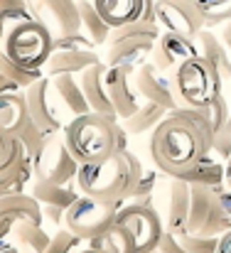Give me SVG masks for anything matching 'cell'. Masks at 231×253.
<instances>
[{"mask_svg":"<svg viewBox=\"0 0 231 253\" xmlns=\"http://www.w3.org/2000/svg\"><path fill=\"white\" fill-rule=\"evenodd\" d=\"M212 135L194 108L180 106L150 133V158L167 177H182L212 155Z\"/></svg>","mask_w":231,"mask_h":253,"instance_id":"6da1fadb","label":"cell"},{"mask_svg":"<svg viewBox=\"0 0 231 253\" xmlns=\"http://www.w3.org/2000/svg\"><path fill=\"white\" fill-rule=\"evenodd\" d=\"M143 174H145V169L140 165V160L126 148V150H116L106 160L81 165L77 174V184L89 197L126 204L136 194V187L140 184Z\"/></svg>","mask_w":231,"mask_h":253,"instance_id":"7a4b0ae2","label":"cell"},{"mask_svg":"<svg viewBox=\"0 0 231 253\" xmlns=\"http://www.w3.org/2000/svg\"><path fill=\"white\" fill-rule=\"evenodd\" d=\"M67 148L79 160V165L98 163L111 158L121 145V126L101 113H86L72 118L62 130Z\"/></svg>","mask_w":231,"mask_h":253,"instance_id":"3957f363","label":"cell"},{"mask_svg":"<svg viewBox=\"0 0 231 253\" xmlns=\"http://www.w3.org/2000/svg\"><path fill=\"white\" fill-rule=\"evenodd\" d=\"M162 35L157 22L138 20L123 27H116L106 42V64L108 67H131L138 69L140 64L150 62L155 42Z\"/></svg>","mask_w":231,"mask_h":253,"instance_id":"277c9868","label":"cell"},{"mask_svg":"<svg viewBox=\"0 0 231 253\" xmlns=\"http://www.w3.org/2000/svg\"><path fill=\"white\" fill-rule=\"evenodd\" d=\"M52 47H54L52 32L37 20L20 22L2 35V57L27 69H45Z\"/></svg>","mask_w":231,"mask_h":253,"instance_id":"5b68a950","label":"cell"},{"mask_svg":"<svg viewBox=\"0 0 231 253\" xmlns=\"http://www.w3.org/2000/svg\"><path fill=\"white\" fill-rule=\"evenodd\" d=\"M172 79H175V91H177L180 106L202 108L222 96L224 79L214 69V64H209L202 54L180 64V69L172 74Z\"/></svg>","mask_w":231,"mask_h":253,"instance_id":"8992f818","label":"cell"},{"mask_svg":"<svg viewBox=\"0 0 231 253\" xmlns=\"http://www.w3.org/2000/svg\"><path fill=\"white\" fill-rule=\"evenodd\" d=\"M123 204L116 202H106L98 197H89V194H79V199L67 209L64 216V226L79 236L81 241H93L96 236H101L103 231H108L116 219H118V209Z\"/></svg>","mask_w":231,"mask_h":253,"instance_id":"52a82bcc","label":"cell"},{"mask_svg":"<svg viewBox=\"0 0 231 253\" xmlns=\"http://www.w3.org/2000/svg\"><path fill=\"white\" fill-rule=\"evenodd\" d=\"M79 160L67 148V140L62 133H49L40 150L32 155L35 179L52 182V184H72L79 174Z\"/></svg>","mask_w":231,"mask_h":253,"instance_id":"ba28073f","label":"cell"},{"mask_svg":"<svg viewBox=\"0 0 231 253\" xmlns=\"http://www.w3.org/2000/svg\"><path fill=\"white\" fill-rule=\"evenodd\" d=\"M25 93V101H27V111H30V118L49 135V133H62L67 128V123L72 121L59 93H57V86L52 77H42L37 84H32Z\"/></svg>","mask_w":231,"mask_h":253,"instance_id":"9c48e42d","label":"cell"},{"mask_svg":"<svg viewBox=\"0 0 231 253\" xmlns=\"http://www.w3.org/2000/svg\"><path fill=\"white\" fill-rule=\"evenodd\" d=\"M116 224L131 234L136 253H155L162 234H165L157 211L148 202H126L118 209Z\"/></svg>","mask_w":231,"mask_h":253,"instance_id":"30bf717a","label":"cell"},{"mask_svg":"<svg viewBox=\"0 0 231 253\" xmlns=\"http://www.w3.org/2000/svg\"><path fill=\"white\" fill-rule=\"evenodd\" d=\"M32 20L45 25L52 37H64L81 32V12L79 0H27Z\"/></svg>","mask_w":231,"mask_h":253,"instance_id":"8fae6325","label":"cell"},{"mask_svg":"<svg viewBox=\"0 0 231 253\" xmlns=\"http://www.w3.org/2000/svg\"><path fill=\"white\" fill-rule=\"evenodd\" d=\"M219 187H199L192 184V207L187 219L189 234H204V236H222L224 226L219 219V202H217Z\"/></svg>","mask_w":231,"mask_h":253,"instance_id":"7c38bea8","label":"cell"},{"mask_svg":"<svg viewBox=\"0 0 231 253\" xmlns=\"http://www.w3.org/2000/svg\"><path fill=\"white\" fill-rule=\"evenodd\" d=\"M155 20L162 30L197 37L204 30V20L194 0H155Z\"/></svg>","mask_w":231,"mask_h":253,"instance_id":"4fadbf2b","label":"cell"},{"mask_svg":"<svg viewBox=\"0 0 231 253\" xmlns=\"http://www.w3.org/2000/svg\"><path fill=\"white\" fill-rule=\"evenodd\" d=\"M192 57H199V47H197V40L194 37L162 30V35L155 42L150 62H153L157 69H162L165 74H175L180 69V64H185Z\"/></svg>","mask_w":231,"mask_h":253,"instance_id":"5bb4252c","label":"cell"},{"mask_svg":"<svg viewBox=\"0 0 231 253\" xmlns=\"http://www.w3.org/2000/svg\"><path fill=\"white\" fill-rule=\"evenodd\" d=\"M133 84L138 88V93L145 98V101H153L165 106L167 111H175L180 108V98H177V91H175V79L172 74H165L162 69H157L153 62H145L136 69L133 74Z\"/></svg>","mask_w":231,"mask_h":253,"instance_id":"9a60e30c","label":"cell"},{"mask_svg":"<svg viewBox=\"0 0 231 253\" xmlns=\"http://www.w3.org/2000/svg\"><path fill=\"white\" fill-rule=\"evenodd\" d=\"M0 221H2V239H7V231H15L20 224H42L45 211L32 192H20L0 197Z\"/></svg>","mask_w":231,"mask_h":253,"instance_id":"2e32d148","label":"cell"},{"mask_svg":"<svg viewBox=\"0 0 231 253\" xmlns=\"http://www.w3.org/2000/svg\"><path fill=\"white\" fill-rule=\"evenodd\" d=\"M32 194L42 204L45 219H49L57 229L64 226L67 209L79 199L72 184H52V182H42V179H32Z\"/></svg>","mask_w":231,"mask_h":253,"instance_id":"e0dca14e","label":"cell"},{"mask_svg":"<svg viewBox=\"0 0 231 253\" xmlns=\"http://www.w3.org/2000/svg\"><path fill=\"white\" fill-rule=\"evenodd\" d=\"M79 82L84 86L86 101L91 106V113H101L111 121H121L113 103H111V93H108V64L98 62L93 67H89L86 72L79 74Z\"/></svg>","mask_w":231,"mask_h":253,"instance_id":"ac0fdd59","label":"cell"},{"mask_svg":"<svg viewBox=\"0 0 231 253\" xmlns=\"http://www.w3.org/2000/svg\"><path fill=\"white\" fill-rule=\"evenodd\" d=\"M96 10L101 12V17L116 30L138 20H155V0H93Z\"/></svg>","mask_w":231,"mask_h":253,"instance_id":"d6986e66","label":"cell"},{"mask_svg":"<svg viewBox=\"0 0 231 253\" xmlns=\"http://www.w3.org/2000/svg\"><path fill=\"white\" fill-rule=\"evenodd\" d=\"M189 207H192V184L182 177H170V184L165 192V211H167L165 231H170V234L187 231Z\"/></svg>","mask_w":231,"mask_h":253,"instance_id":"ffe728a7","label":"cell"},{"mask_svg":"<svg viewBox=\"0 0 231 253\" xmlns=\"http://www.w3.org/2000/svg\"><path fill=\"white\" fill-rule=\"evenodd\" d=\"M136 69L131 67H108V93H111V103L118 113L121 121L131 118L143 103H140V93L138 88L131 86V74Z\"/></svg>","mask_w":231,"mask_h":253,"instance_id":"44dd1931","label":"cell"},{"mask_svg":"<svg viewBox=\"0 0 231 253\" xmlns=\"http://www.w3.org/2000/svg\"><path fill=\"white\" fill-rule=\"evenodd\" d=\"M98 54L93 49H74V47H52V54L45 64L47 77H59V74H81L89 67L98 64Z\"/></svg>","mask_w":231,"mask_h":253,"instance_id":"7402d4cb","label":"cell"},{"mask_svg":"<svg viewBox=\"0 0 231 253\" xmlns=\"http://www.w3.org/2000/svg\"><path fill=\"white\" fill-rule=\"evenodd\" d=\"M42 77H47L42 69L20 67L0 54V93H22L32 84H37Z\"/></svg>","mask_w":231,"mask_h":253,"instance_id":"603a6c76","label":"cell"},{"mask_svg":"<svg viewBox=\"0 0 231 253\" xmlns=\"http://www.w3.org/2000/svg\"><path fill=\"white\" fill-rule=\"evenodd\" d=\"M30 123L25 93H0V133L17 135Z\"/></svg>","mask_w":231,"mask_h":253,"instance_id":"cb8c5ba5","label":"cell"},{"mask_svg":"<svg viewBox=\"0 0 231 253\" xmlns=\"http://www.w3.org/2000/svg\"><path fill=\"white\" fill-rule=\"evenodd\" d=\"M194 40H197L199 54L209 64H214V69L222 74V79L229 82L231 79V52H229V47L222 42V37L214 35V32H209V30H202Z\"/></svg>","mask_w":231,"mask_h":253,"instance_id":"d4e9b609","label":"cell"},{"mask_svg":"<svg viewBox=\"0 0 231 253\" xmlns=\"http://www.w3.org/2000/svg\"><path fill=\"white\" fill-rule=\"evenodd\" d=\"M54 86H57V93L69 113V118H79V116H86L91 113V106L86 101V93H84V86L74 74H59V77H52Z\"/></svg>","mask_w":231,"mask_h":253,"instance_id":"484cf974","label":"cell"},{"mask_svg":"<svg viewBox=\"0 0 231 253\" xmlns=\"http://www.w3.org/2000/svg\"><path fill=\"white\" fill-rule=\"evenodd\" d=\"M167 108L160 106V103H153V101H145L131 118L121 121V126L126 128L128 135H143V133H153L155 128L167 118Z\"/></svg>","mask_w":231,"mask_h":253,"instance_id":"4316f807","label":"cell"},{"mask_svg":"<svg viewBox=\"0 0 231 253\" xmlns=\"http://www.w3.org/2000/svg\"><path fill=\"white\" fill-rule=\"evenodd\" d=\"M79 12H81V32L98 47V44H106L113 27L101 17V12L96 10L93 0H79Z\"/></svg>","mask_w":231,"mask_h":253,"instance_id":"83f0119b","label":"cell"},{"mask_svg":"<svg viewBox=\"0 0 231 253\" xmlns=\"http://www.w3.org/2000/svg\"><path fill=\"white\" fill-rule=\"evenodd\" d=\"M89 246L101 253H136L131 234L123 226H118V224H113L108 231H103L101 236H96L93 241H89Z\"/></svg>","mask_w":231,"mask_h":253,"instance_id":"f1b7e54d","label":"cell"},{"mask_svg":"<svg viewBox=\"0 0 231 253\" xmlns=\"http://www.w3.org/2000/svg\"><path fill=\"white\" fill-rule=\"evenodd\" d=\"M182 179H187L189 184H199V187H224V165L212 160L209 155L189 172H185Z\"/></svg>","mask_w":231,"mask_h":253,"instance_id":"f546056e","label":"cell"},{"mask_svg":"<svg viewBox=\"0 0 231 253\" xmlns=\"http://www.w3.org/2000/svg\"><path fill=\"white\" fill-rule=\"evenodd\" d=\"M197 118L204 123V128L209 130L212 140H217V135L222 133V128L227 126V118H229L231 108L227 106V98L219 96L217 101H212L209 106H202V108H194Z\"/></svg>","mask_w":231,"mask_h":253,"instance_id":"4dcf8cb0","label":"cell"},{"mask_svg":"<svg viewBox=\"0 0 231 253\" xmlns=\"http://www.w3.org/2000/svg\"><path fill=\"white\" fill-rule=\"evenodd\" d=\"M54 234L45 231L42 224H20L15 229V239L20 241V246L27 253H45L49 241H52Z\"/></svg>","mask_w":231,"mask_h":253,"instance_id":"1f68e13d","label":"cell"},{"mask_svg":"<svg viewBox=\"0 0 231 253\" xmlns=\"http://www.w3.org/2000/svg\"><path fill=\"white\" fill-rule=\"evenodd\" d=\"M204 27H214V25H227L231 20V0H194Z\"/></svg>","mask_w":231,"mask_h":253,"instance_id":"d6a6232c","label":"cell"},{"mask_svg":"<svg viewBox=\"0 0 231 253\" xmlns=\"http://www.w3.org/2000/svg\"><path fill=\"white\" fill-rule=\"evenodd\" d=\"M0 20H2V35L10 32L15 25L32 20L27 0H0Z\"/></svg>","mask_w":231,"mask_h":253,"instance_id":"836d02e7","label":"cell"},{"mask_svg":"<svg viewBox=\"0 0 231 253\" xmlns=\"http://www.w3.org/2000/svg\"><path fill=\"white\" fill-rule=\"evenodd\" d=\"M177 239L182 241V246H185L187 251H192V253H217L222 236H204V234L182 231V234H177Z\"/></svg>","mask_w":231,"mask_h":253,"instance_id":"e575fe53","label":"cell"},{"mask_svg":"<svg viewBox=\"0 0 231 253\" xmlns=\"http://www.w3.org/2000/svg\"><path fill=\"white\" fill-rule=\"evenodd\" d=\"M81 244H86V241H81L67 226H62V229H54V236H52V241H49L45 253H79Z\"/></svg>","mask_w":231,"mask_h":253,"instance_id":"d590c367","label":"cell"},{"mask_svg":"<svg viewBox=\"0 0 231 253\" xmlns=\"http://www.w3.org/2000/svg\"><path fill=\"white\" fill-rule=\"evenodd\" d=\"M217 202H219V219L224 231L231 229V189L229 187H219L217 189Z\"/></svg>","mask_w":231,"mask_h":253,"instance_id":"8d00e7d4","label":"cell"},{"mask_svg":"<svg viewBox=\"0 0 231 253\" xmlns=\"http://www.w3.org/2000/svg\"><path fill=\"white\" fill-rule=\"evenodd\" d=\"M155 253H192V251H187L182 246V241L177 239V234L165 231L162 239H160V244H157V249H155Z\"/></svg>","mask_w":231,"mask_h":253,"instance_id":"74e56055","label":"cell"},{"mask_svg":"<svg viewBox=\"0 0 231 253\" xmlns=\"http://www.w3.org/2000/svg\"><path fill=\"white\" fill-rule=\"evenodd\" d=\"M155 179H157V174H155V172H148V174H143V179H140V184L136 187V194L131 197V202H148L145 197H150V194H153Z\"/></svg>","mask_w":231,"mask_h":253,"instance_id":"f35d334b","label":"cell"},{"mask_svg":"<svg viewBox=\"0 0 231 253\" xmlns=\"http://www.w3.org/2000/svg\"><path fill=\"white\" fill-rule=\"evenodd\" d=\"M217 253H231V229L229 231H224L222 234V239H219V249Z\"/></svg>","mask_w":231,"mask_h":253,"instance_id":"ab89813d","label":"cell"},{"mask_svg":"<svg viewBox=\"0 0 231 253\" xmlns=\"http://www.w3.org/2000/svg\"><path fill=\"white\" fill-rule=\"evenodd\" d=\"M219 37H222V42H224V44L229 47V52H231V20H229V22H227V25H224V27H222V32H219Z\"/></svg>","mask_w":231,"mask_h":253,"instance_id":"60d3db41","label":"cell"},{"mask_svg":"<svg viewBox=\"0 0 231 253\" xmlns=\"http://www.w3.org/2000/svg\"><path fill=\"white\" fill-rule=\"evenodd\" d=\"M224 187L231 189V155H229V160L224 163Z\"/></svg>","mask_w":231,"mask_h":253,"instance_id":"b9f144b4","label":"cell"},{"mask_svg":"<svg viewBox=\"0 0 231 253\" xmlns=\"http://www.w3.org/2000/svg\"><path fill=\"white\" fill-rule=\"evenodd\" d=\"M2 253H17V249L15 246H7V241L2 239Z\"/></svg>","mask_w":231,"mask_h":253,"instance_id":"7bdbcfd3","label":"cell"},{"mask_svg":"<svg viewBox=\"0 0 231 253\" xmlns=\"http://www.w3.org/2000/svg\"><path fill=\"white\" fill-rule=\"evenodd\" d=\"M79 253H101V251H96V249H91V246L86 244V249H81V251H79Z\"/></svg>","mask_w":231,"mask_h":253,"instance_id":"ee69618b","label":"cell"}]
</instances>
